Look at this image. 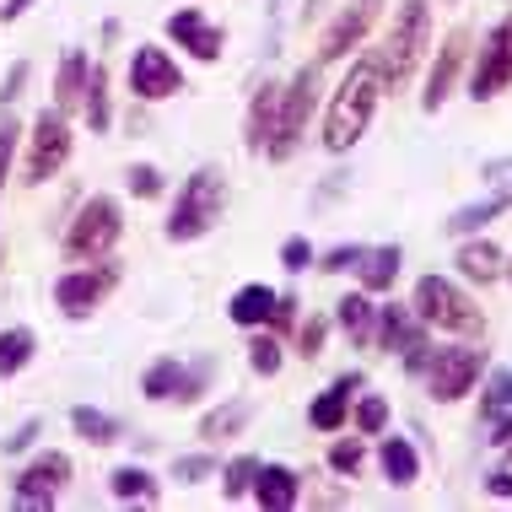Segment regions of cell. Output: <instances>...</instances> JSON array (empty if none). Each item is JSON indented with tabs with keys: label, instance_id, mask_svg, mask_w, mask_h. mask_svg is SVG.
Segmentation results:
<instances>
[{
	"label": "cell",
	"instance_id": "db71d44e",
	"mask_svg": "<svg viewBox=\"0 0 512 512\" xmlns=\"http://www.w3.org/2000/svg\"><path fill=\"white\" fill-rule=\"evenodd\" d=\"M324 6H329V0H302L297 22H302V27H308V22H318V17H324Z\"/></svg>",
	"mask_w": 512,
	"mask_h": 512
},
{
	"label": "cell",
	"instance_id": "d4e9b609",
	"mask_svg": "<svg viewBox=\"0 0 512 512\" xmlns=\"http://www.w3.org/2000/svg\"><path fill=\"white\" fill-rule=\"evenodd\" d=\"M87 71H92V60H87L81 49H65V54H60V71H54V108H60V114H76V108H81Z\"/></svg>",
	"mask_w": 512,
	"mask_h": 512
},
{
	"label": "cell",
	"instance_id": "2e32d148",
	"mask_svg": "<svg viewBox=\"0 0 512 512\" xmlns=\"http://www.w3.org/2000/svg\"><path fill=\"white\" fill-rule=\"evenodd\" d=\"M464 60H469V33H464V27H453V33L442 38V49H437L432 71H426V92H421V108H426V114H437V108L453 98Z\"/></svg>",
	"mask_w": 512,
	"mask_h": 512
},
{
	"label": "cell",
	"instance_id": "52a82bcc",
	"mask_svg": "<svg viewBox=\"0 0 512 512\" xmlns=\"http://www.w3.org/2000/svg\"><path fill=\"white\" fill-rule=\"evenodd\" d=\"M318 71L324 65H302V71L281 87V103H275V135L265 146L270 162H292L302 151V135H308V119L318 114Z\"/></svg>",
	"mask_w": 512,
	"mask_h": 512
},
{
	"label": "cell",
	"instance_id": "4316f807",
	"mask_svg": "<svg viewBox=\"0 0 512 512\" xmlns=\"http://www.w3.org/2000/svg\"><path fill=\"white\" fill-rule=\"evenodd\" d=\"M335 324L351 335L356 345H372V324H378V308H372V292H345L335 302Z\"/></svg>",
	"mask_w": 512,
	"mask_h": 512
},
{
	"label": "cell",
	"instance_id": "ab89813d",
	"mask_svg": "<svg viewBox=\"0 0 512 512\" xmlns=\"http://www.w3.org/2000/svg\"><path fill=\"white\" fill-rule=\"evenodd\" d=\"M324 340H329V318H302L297 324V356L302 362H318V356H324Z\"/></svg>",
	"mask_w": 512,
	"mask_h": 512
},
{
	"label": "cell",
	"instance_id": "e575fe53",
	"mask_svg": "<svg viewBox=\"0 0 512 512\" xmlns=\"http://www.w3.org/2000/svg\"><path fill=\"white\" fill-rule=\"evenodd\" d=\"M211 378H216V362H211V356H200L195 367H184V378H178L173 405H195V399H205V389H211Z\"/></svg>",
	"mask_w": 512,
	"mask_h": 512
},
{
	"label": "cell",
	"instance_id": "8992f818",
	"mask_svg": "<svg viewBox=\"0 0 512 512\" xmlns=\"http://www.w3.org/2000/svg\"><path fill=\"white\" fill-rule=\"evenodd\" d=\"M22 184L38 189L49 184V178H60V168L71 162L76 151V135H71V114H60V108H38V119L22 130Z\"/></svg>",
	"mask_w": 512,
	"mask_h": 512
},
{
	"label": "cell",
	"instance_id": "c3c4849f",
	"mask_svg": "<svg viewBox=\"0 0 512 512\" xmlns=\"http://www.w3.org/2000/svg\"><path fill=\"white\" fill-rule=\"evenodd\" d=\"M345 189H351V173H324V184H318L313 205H329V200H340Z\"/></svg>",
	"mask_w": 512,
	"mask_h": 512
},
{
	"label": "cell",
	"instance_id": "ba28073f",
	"mask_svg": "<svg viewBox=\"0 0 512 512\" xmlns=\"http://www.w3.org/2000/svg\"><path fill=\"white\" fill-rule=\"evenodd\" d=\"M372 351H399V362H405L410 378H421L426 372V356H432V329L415 318V308H399V302H389V308H378V324H372Z\"/></svg>",
	"mask_w": 512,
	"mask_h": 512
},
{
	"label": "cell",
	"instance_id": "9a60e30c",
	"mask_svg": "<svg viewBox=\"0 0 512 512\" xmlns=\"http://www.w3.org/2000/svg\"><path fill=\"white\" fill-rule=\"evenodd\" d=\"M162 33L173 38L178 49L189 54V60H200V65H216L221 54H227V33H221V27L205 17L200 6H178L168 22H162Z\"/></svg>",
	"mask_w": 512,
	"mask_h": 512
},
{
	"label": "cell",
	"instance_id": "ac0fdd59",
	"mask_svg": "<svg viewBox=\"0 0 512 512\" xmlns=\"http://www.w3.org/2000/svg\"><path fill=\"white\" fill-rule=\"evenodd\" d=\"M248 496H254L265 512H292L302 502V475L292 464H265L259 459V475H254V491Z\"/></svg>",
	"mask_w": 512,
	"mask_h": 512
},
{
	"label": "cell",
	"instance_id": "603a6c76",
	"mask_svg": "<svg viewBox=\"0 0 512 512\" xmlns=\"http://www.w3.org/2000/svg\"><path fill=\"white\" fill-rule=\"evenodd\" d=\"M275 286H265V281H248V286H238V292L227 297V318L238 329H265L270 324V308H275Z\"/></svg>",
	"mask_w": 512,
	"mask_h": 512
},
{
	"label": "cell",
	"instance_id": "5b68a950",
	"mask_svg": "<svg viewBox=\"0 0 512 512\" xmlns=\"http://www.w3.org/2000/svg\"><path fill=\"white\" fill-rule=\"evenodd\" d=\"M124 238V205L114 195H92L76 205V216L65 221V238H60V254L71 265H98L108 259Z\"/></svg>",
	"mask_w": 512,
	"mask_h": 512
},
{
	"label": "cell",
	"instance_id": "f6af8a7d",
	"mask_svg": "<svg viewBox=\"0 0 512 512\" xmlns=\"http://www.w3.org/2000/svg\"><path fill=\"white\" fill-rule=\"evenodd\" d=\"M313 259H318V254H313V243L302 238V232H297V238H286V243H281V265H286V275H302V270L313 265Z\"/></svg>",
	"mask_w": 512,
	"mask_h": 512
},
{
	"label": "cell",
	"instance_id": "7bdbcfd3",
	"mask_svg": "<svg viewBox=\"0 0 512 512\" xmlns=\"http://www.w3.org/2000/svg\"><path fill=\"white\" fill-rule=\"evenodd\" d=\"M512 405V372H491L486 383V399H480V421H491V415H502Z\"/></svg>",
	"mask_w": 512,
	"mask_h": 512
},
{
	"label": "cell",
	"instance_id": "816d5d0a",
	"mask_svg": "<svg viewBox=\"0 0 512 512\" xmlns=\"http://www.w3.org/2000/svg\"><path fill=\"white\" fill-rule=\"evenodd\" d=\"M486 491L496 496V502H512V469H496V475H486Z\"/></svg>",
	"mask_w": 512,
	"mask_h": 512
},
{
	"label": "cell",
	"instance_id": "b9f144b4",
	"mask_svg": "<svg viewBox=\"0 0 512 512\" xmlns=\"http://www.w3.org/2000/svg\"><path fill=\"white\" fill-rule=\"evenodd\" d=\"M362 254H367V243H340V248H329L324 259H313L324 275H351L356 265H362Z\"/></svg>",
	"mask_w": 512,
	"mask_h": 512
},
{
	"label": "cell",
	"instance_id": "ee69618b",
	"mask_svg": "<svg viewBox=\"0 0 512 512\" xmlns=\"http://www.w3.org/2000/svg\"><path fill=\"white\" fill-rule=\"evenodd\" d=\"M27 81H33V65H27V60H17V65H11V71H6V81H0V114L22 103Z\"/></svg>",
	"mask_w": 512,
	"mask_h": 512
},
{
	"label": "cell",
	"instance_id": "30bf717a",
	"mask_svg": "<svg viewBox=\"0 0 512 512\" xmlns=\"http://www.w3.org/2000/svg\"><path fill=\"white\" fill-rule=\"evenodd\" d=\"M114 286H119V265H108V259H98V265H76V270H65L60 281H54V308L71 318V324H87Z\"/></svg>",
	"mask_w": 512,
	"mask_h": 512
},
{
	"label": "cell",
	"instance_id": "681fc988",
	"mask_svg": "<svg viewBox=\"0 0 512 512\" xmlns=\"http://www.w3.org/2000/svg\"><path fill=\"white\" fill-rule=\"evenodd\" d=\"M480 178H486V184H496V189H512V157L486 162V168H480Z\"/></svg>",
	"mask_w": 512,
	"mask_h": 512
},
{
	"label": "cell",
	"instance_id": "e0dca14e",
	"mask_svg": "<svg viewBox=\"0 0 512 512\" xmlns=\"http://www.w3.org/2000/svg\"><path fill=\"white\" fill-rule=\"evenodd\" d=\"M362 383H367V378H362L356 367H351V372H340V378L329 383V389L308 405V426H313V432H340V426L351 421V394L362 389Z\"/></svg>",
	"mask_w": 512,
	"mask_h": 512
},
{
	"label": "cell",
	"instance_id": "4dcf8cb0",
	"mask_svg": "<svg viewBox=\"0 0 512 512\" xmlns=\"http://www.w3.org/2000/svg\"><path fill=\"white\" fill-rule=\"evenodd\" d=\"M71 432L87 442V448H108V442H119V421L98 405H71Z\"/></svg>",
	"mask_w": 512,
	"mask_h": 512
},
{
	"label": "cell",
	"instance_id": "60d3db41",
	"mask_svg": "<svg viewBox=\"0 0 512 512\" xmlns=\"http://www.w3.org/2000/svg\"><path fill=\"white\" fill-rule=\"evenodd\" d=\"M17 151H22V124L11 119V108H6V119H0V189H6L11 168H17Z\"/></svg>",
	"mask_w": 512,
	"mask_h": 512
},
{
	"label": "cell",
	"instance_id": "7402d4cb",
	"mask_svg": "<svg viewBox=\"0 0 512 512\" xmlns=\"http://www.w3.org/2000/svg\"><path fill=\"white\" fill-rule=\"evenodd\" d=\"M108 87H114V81H108V65L92 60L87 87H81V119H87L92 135H108V124H114V92Z\"/></svg>",
	"mask_w": 512,
	"mask_h": 512
},
{
	"label": "cell",
	"instance_id": "8fae6325",
	"mask_svg": "<svg viewBox=\"0 0 512 512\" xmlns=\"http://www.w3.org/2000/svg\"><path fill=\"white\" fill-rule=\"evenodd\" d=\"M71 475H76L71 453L49 448V453H38V459H27V464H22L17 486H11V502H17L22 512H49V507H54V496L71 486Z\"/></svg>",
	"mask_w": 512,
	"mask_h": 512
},
{
	"label": "cell",
	"instance_id": "f5cc1de1",
	"mask_svg": "<svg viewBox=\"0 0 512 512\" xmlns=\"http://www.w3.org/2000/svg\"><path fill=\"white\" fill-rule=\"evenodd\" d=\"M27 6H38V0H0V22H22Z\"/></svg>",
	"mask_w": 512,
	"mask_h": 512
},
{
	"label": "cell",
	"instance_id": "4fadbf2b",
	"mask_svg": "<svg viewBox=\"0 0 512 512\" xmlns=\"http://www.w3.org/2000/svg\"><path fill=\"white\" fill-rule=\"evenodd\" d=\"M512 87V11L486 33V44L475 49V71H469V98L491 103Z\"/></svg>",
	"mask_w": 512,
	"mask_h": 512
},
{
	"label": "cell",
	"instance_id": "1f68e13d",
	"mask_svg": "<svg viewBox=\"0 0 512 512\" xmlns=\"http://www.w3.org/2000/svg\"><path fill=\"white\" fill-rule=\"evenodd\" d=\"M178 378H184V362H178V356H157V362L141 372V394L151 399V405H173Z\"/></svg>",
	"mask_w": 512,
	"mask_h": 512
},
{
	"label": "cell",
	"instance_id": "5bb4252c",
	"mask_svg": "<svg viewBox=\"0 0 512 512\" xmlns=\"http://www.w3.org/2000/svg\"><path fill=\"white\" fill-rule=\"evenodd\" d=\"M378 17H383V0H345L318 33V65H340L351 49H362Z\"/></svg>",
	"mask_w": 512,
	"mask_h": 512
},
{
	"label": "cell",
	"instance_id": "8d00e7d4",
	"mask_svg": "<svg viewBox=\"0 0 512 512\" xmlns=\"http://www.w3.org/2000/svg\"><path fill=\"white\" fill-rule=\"evenodd\" d=\"M216 475V453H178L173 459V480L178 486H205Z\"/></svg>",
	"mask_w": 512,
	"mask_h": 512
},
{
	"label": "cell",
	"instance_id": "d6a6232c",
	"mask_svg": "<svg viewBox=\"0 0 512 512\" xmlns=\"http://www.w3.org/2000/svg\"><path fill=\"white\" fill-rule=\"evenodd\" d=\"M248 372H254V378H275V372H281V340L270 335V329H248Z\"/></svg>",
	"mask_w": 512,
	"mask_h": 512
},
{
	"label": "cell",
	"instance_id": "d590c367",
	"mask_svg": "<svg viewBox=\"0 0 512 512\" xmlns=\"http://www.w3.org/2000/svg\"><path fill=\"white\" fill-rule=\"evenodd\" d=\"M124 189H130L135 200H157L168 184H162V168H157V162H130V168H124Z\"/></svg>",
	"mask_w": 512,
	"mask_h": 512
},
{
	"label": "cell",
	"instance_id": "11a10c76",
	"mask_svg": "<svg viewBox=\"0 0 512 512\" xmlns=\"http://www.w3.org/2000/svg\"><path fill=\"white\" fill-rule=\"evenodd\" d=\"M502 275H507V281H512V259H507V265H502Z\"/></svg>",
	"mask_w": 512,
	"mask_h": 512
},
{
	"label": "cell",
	"instance_id": "f35d334b",
	"mask_svg": "<svg viewBox=\"0 0 512 512\" xmlns=\"http://www.w3.org/2000/svg\"><path fill=\"white\" fill-rule=\"evenodd\" d=\"M356 432H362V437H383V432H389V399L367 394L362 405H356Z\"/></svg>",
	"mask_w": 512,
	"mask_h": 512
},
{
	"label": "cell",
	"instance_id": "f546056e",
	"mask_svg": "<svg viewBox=\"0 0 512 512\" xmlns=\"http://www.w3.org/2000/svg\"><path fill=\"white\" fill-rule=\"evenodd\" d=\"M33 356H38V335L27 324L0 329V378H17V372H27Z\"/></svg>",
	"mask_w": 512,
	"mask_h": 512
},
{
	"label": "cell",
	"instance_id": "44dd1931",
	"mask_svg": "<svg viewBox=\"0 0 512 512\" xmlns=\"http://www.w3.org/2000/svg\"><path fill=\"white\" fill-rule=\"evenodd\" d=\"M399 270H405V248H399V243H378V248H367V254H362L356 281H362V292L378 297V292H394Z\"/></svg>",
	"mask_w": 512,
	"mask_h": 512
},
{
	"label": "cell",
	"instance_id": "836d02e7",
	"mask_svg": "<svg viewBox=\"0 0 512 512\" xmlns=\"http://www.w3.org/2000/svg\"><path fill=\"white\" fill-rule=\"evenodd\" d=\"M254 475H259V459H254V453H238V459H227V469H221V496H227V502H248V491H254Z\"/></svg>",
	"mask_w": 512,
	"mask_h": 512
},
{
	"label": "cell",
	"instance_id": "83f0119b",
	"mask_svg": "<svg viewBox=\"0 0 512 512\" xmlns=\"http://www.w3.org/2000/svg\"><path fill=\"white\" fill-rule=\"evenodd\" d=\"M254 421V405L248 399H227V405L205 410L200 415V437L205 442H227V437H243V426Z\"/></svg>",
	"mask_w": 512,
	"mask_h": 512
},
{
	"label": "cell",
	"instance_id": "277c9868",
	"mask_svg": "<svg viewBox=\"0 0 512 512\" xmlns=\"http://www.w3.org/2000/svg\"><path fill=\"white\" fill-rule=\"evenodd\" d=\"M410 308L421 318L426 329H442V335H486V313H480V302L464 292L459 281H448V275H421L410 292Z\"/></svg>",
	"mask_w": 512,
	"mask_h": 512
},
{
	"label": "cell",
	"instance_id": "74e56055",
	"mask_svg": "<svg viewBox=\"0 0 512 512\" xmlns=\"http://www.w3.org/2000/svg\"><path fill=\"white\" fill-rule=\"evenodd\" d=\"M362 464H367V448H362V437H340L335 448H329V469L345 480H356L362 475Z\"/></svg>",
	"mask_w": 512,
	"mask_h": 512
},
{
	"label": "cell",
	"instance_id": "7dc6e473",
	"mask_svg": "<svg viewBox=\"0 0 512 512\" xmlns=\"http://www.w3.org/2000/svg\"><path fill=\"white\" fill-rule=\"evenodd\" d=\"M38 437H44V421H22L17 432L6 437V453H27V448H33Z\"/></svg>",
	"mask_w": 512,
	"mask_h": 512
},
{
	"label": "cell",
	"instance_id": "484cf974",
	"mask_svg": "<svg viewBox=\"0 0 512 512\" xmlns=\"http://www.w3.org/2000/svg\"><path fill=\"white\" fill-rule=\"evenodd\" d=\"M502 211H512V189H496V195L486 200H475V205H459V211L448 216V232L453 238H469V232H480V227H491Z\"/></svg>",
	"mask_w": 512,
	"mask_h": 512
},
{
	"label": "cell",
	"instance_id": "bcb514c9",
	"mask_svg": "<svg viewBox=\"0 0 512 512\" xmlns=\"http://www.w3.org/2000/svg\"><path fill=\"white\" fill-rule=\"evenodd\" d=\"M297 324V297H275V308H270V335H281V329H292Z\"/></svg>",
	"mask_w": 512,
	"mask_h": 512
},
{
	"label": "cell",
	"instance_id": "7c38bea8",
	"mask_svg": "<svg viewBox=\"0 0 512 512\" xmlns=\"http://www.w3.org/2000/svg\"><path fill=\"white\" fill-rule=\"evenodd\" d=\"M130 98L135 103H168L184 92V71H178V60L162 44H135L130 49Z\"/></svg>",
	"mask_w": 512,
	"mask_h": 512
},
{
	"label": "cell",
	"instance_id": "3957f363",
	"mask_svg": "<svg viewBox=\"0 0 512 512\" xmlns=\"http://www.w3.org/2000/svg\"><path fill=\"white\" fill-rule=\"evenodd\" d=\"M221 216H227V173L205 162V168H195L184 184H178V200L168 211L162 238L168 243H200L221 227Z\"/></svg>",
	"mask_w": 512,
	"mask_h": 512
},
{
	"label": "cell",
	"instance_id": "6da1fadb",
	"mask_svg": "<svg viewBox=\"0 0 512 512\" xmlns=\"http://www.w3.org/2000/svg\"><path fill=\"white\" fill-rule=\"evenodd\" d=\"M378 98H383L378 54H362V60L345 71V81L335 87V98H329V108H324V151L329 157H345V151L367 135L372 114H378Z\"/></svg>",
	"mask_w": 512,
	"mask_h": 512
},
{
	"label": "cell",
	"instance_id": "7a4b0ae2",
	"mask_svg": "<svg viewBox=\"0 0 512 512\" xmlns=\"http://www.w3.org/2000/svg\"><path fill=\"white\" fill-rule=\"evenodd\" d=\"M426 44H432V0H399L389 33H383V49H378L383 92L410 87V76L421 71V60H426Z\"/></svg>",
	"mask_w": 512,
	"mask_h": 512
},
{
	"label": "cell",
	"instance_id": "f1b7e54d",
	"mask_svg": "<svg viewBox=\"0 0 512 512\" xmlns=\"http://www.w3.org/2000/svg\"><path fill=\"white\" fill-rule=\"evenodd\" d=\"M108 491H114V502H157L162 496L157 475H151L146 464H119L114 475H108Z\"/></svg>",
	"mask_w": 512,
	"mask_h": 512
},
{
	"label": "cell",
	"instance_id": "f907efd6",
	"mask_svg": "<svg viewBox=\"0 0 512 512\" xmlns=\"http://www.w3.org/2000/svg\"><path fill=\"white\" fill-rule=\"evenodd\" d=\"M491 448H507V442H512V405L502 410V415H491Z\"/></svg>",
	"mask_w": 512,
	"mask_h": 512
},
{
	"label": "cell",
	"instance_id": "9f6ffc18",
	"mask_svg": "<svg viewBox=\"0 0 512 512\" xmlns=\"http://www.w3.org/2000/svg\"><path fill=\"white\" fill-rule=\"evenodd\" d=\"M502 453H507V459H512V442H507V448H502Z\"/></svg>",
	"mask_w": 512,
	"mask_h": 512
},
{
	"label": "cell",
	"instance_id": "d6986e66",
	"mask_svg": "<svg viewBox=\"0 0 512 512\" xmlns=\"http://www.w3.org/2000/svg\"><path fill=\"white\" fill-rule=\"evenodd\" d=\"M275 103H281V87H275V81L254 87L248 114H243V151H248V157H265V146L275 135Z\"/></svg>",
	"mask_w": 512,
	"mask_h": 512
},
{
	"label": "cell",
	"instance_id": "ffe728a7",
	"mask_svg": "<svg viewBox=\"0 0 512 512\" xmlns=\"http://www.w3.org/2000/svg\"><path fill=\"white\" fill-rule=\"evenodd\" d=\"M453 265H459V275H464L469 286H491V281H502L507 254H502V248H496L491 238H475V232H469L464 248L453 254Z\"/></svg>",
	"mask_w": 512,
	"mask_h": 512
},
{
	"label": "cell",
	"instance_id": "9c48e42d",
	"mask_svg": "<svg viewBox=\"0 0 512 512\" xmlns=\"http://www.w3.org/2000/svg\"><path fill=\"white\" fill-rule=\"evenodd\" d=\"M480 372H486V351L480 345H442V351L426 356V394L437 399V405H459V399L480 383Z\"/></svg>",
	"mask_w": 512,
	"mask_h": 512
},
{
	"label": "cell",
	"instance_id": "cb8c5ba5",
	"mask_svg": "<svg viewBox=\"0 0 512 512\" xmlns=\"http://www.w3.org/2000/svg\"><path fill=\"white\" fill-rule=\"evenodd\" d=\"M378 464H383V480H389L394 491H410L415 480H421V453H415L410 437H383L378 442Z\"/></svg>",
	"mask_w": 512,
	"mask_h": 512
}]
</instances>
